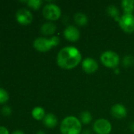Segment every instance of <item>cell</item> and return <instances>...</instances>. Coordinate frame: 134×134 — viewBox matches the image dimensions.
<instances>
[{
  "mask_svg": "<svg viewBox=\"0 0 134 134\" xmlns=\"http://www.w3.org/2000/svg\"><path fill=\"white\" fill-rule=\"evenodd\" d=\"M82 57L79 49L74 46L62 48L57 55L58 65L66 70L76 68L81 61Z\"/></svg>",
  "mask_w": 134,
  "mask_h": 134,
  "instance_id": "obj_1",
  "label": "cell"
},
{
  "mask_svg": "<svg viewBox=\"0 0 134 134\" xmlns=\"http://www.w3.org/2000/svg\"><path fill=\"white\" fill-rule=\"evenodd\" d=\"M82 126L80 119L74 116H67L61 122L60 131L62 134H81Z\"/></svg>",
  "mask_w": 134,
  "mask_h": 134,
  "instance_id": "obj_2",
  "label": "cell"
},
{
  "mask_svg": "<svg viewBox=\"0 0 134 134\" xmlns=\"http://www.w3.org/2000/svg\"><path fill=\"white\" fill-rule=\"evenodd\" d=\"M60 42V39L58 36H52L51 38H46L43 37H39L33 42L34 48L42 53L49 51L51 48L57 46Z\"/></svg>",
  "mask_w": 134,
  "mask_h": 134,
  "instance_id": "obj_3",
  "label": "cell"
},
{
  "mask_svg": "<svg viewBox=\"0 0 134 134\" xmlns=\"http://www.w3.org/2000/svg\"><path fill=\"white\" fill-rule=\"evenodd\" d=\"M100 61L105 67L115 69L119 64L120 58L119 56L115 52L111 50H107L101 54Z\"/></svg>",
  "mask_w": 134,
  "mask_h": 134,
  "instance_id": "obj_4",
  "label": "cell"
},
{
  "mask_svg": "<svg viewBox=\"0 0 134 134\" xmlns=\"http://www.w3.org/2000/svg\"><path fill=\"white\" fill-rule=\"evenodd\" d=\"M61 14V9L56 4L48 3L46 4L43 8V15L48 20H57L60 18Z\"/></svg>",
  "mask_w": 134,
  "mask_h": 134,
  "instance_id": "obj_5",
  "label": "cell"
},
{
  "mask_svg": "<svg viewBox=\"0 0 134 134\" xmlns=\"http://www.w3.org/2000/svg\"><path fill=\"white\" fill-rule=\"evenodd\" d=\"M120 27L128 34L134 32V16L133 14H123L119 21Z\"/></svg>",
  "mask_w": 134,
  "mask_h": 134,
  "instance_id": "obj_6",
  "label": "cell"
},
{
  "mask_svg": "<svg viewBox=\"0 0 134 134\" xmlns=\"http://www.w3.org/2000/svg\"><path fill=\"white\" fill-rule=\"evenodd\" d=\"M111 130V122L105 119H99L93 124V130L96 134H110Z\"/></svg>",
  "mask_w": 134,
  "mask_h": 134,
  "instance_id": "obj_7",
  "label": "cell"
},
{
  "mask_svg": "<svg viewBox=\"0 0 134 134\" xmlns=\"http://www.w3.org/2000/svg\"><path fill=\"white\" fill-rule=\"evenodd\" d=\"M16 19L19 24L22 25H28L32 23L33 20V16L28 9L25 8H21L17 11Z\"/></svg>",
  "mask_w": 134,
  "mask_h": 134,
  "instance_id": "obj_8",
  "label": "cell"
},
{
  "mask_svg": "<svg viewBox=\"0 0 134 134\" xmlns=\"http://www.w3.org/2000/svg\"><path fill=\"white\" fill-rule=\"evenodd\" d=\"M63 35L64 37L66 38V39H67L70 42H74L79 40L80 36H81V33L80 31L78 30V28L73 25H69L67 26L64 31H63Z\"/></svg>",
  "mask_w": 134,
  "mask_h": 134,
  "instance_id": "obj_9",
  "label": "cell"
},
{
  "mask_svg": "<svg viewBox=\"0 0 134 134\" xmlns=\"http://www.w3.org/2000/svg\"><path fill=\"white\" fill-rule=\"evenodd\" d=\"M81 66H82L83 70L88 74H92V73L96 72L99 68V64L97 61L90 57H88L83 60L81 63Z\"/></svg>",
  "mask_w": 134,
  "mask_h": 134,
  "instance_id": "obj_10",
  "label": "cell"
},
{
  "mask_svg": "<svg viewBox=\"0 0 134 134\" xmlns=\"http://www.w3.org/2000/svg\"><path fill=\"white\" fill-rule=\"evenodd\" d=\"M111 115L117 119H122L127 115V109L122 104H116L112 106L111 109Z\"/></svg>",
  "mask_w": 134,
  "mask_h": 134,
  "instance_id": "obj_11",
  "label": "cell"
},
{
  "mask_svg": "<svg viewBox=\"0 0 134 134\" xmlns=\"http://www.w3.org/2000/svg\"><path fill=\"white\" fill-rule=\"evenodd\" d=\"M43 122L44 126L47 128L52 129L54 128L58 124V118L52 113L46 114L45 117L43 119Z\"/></svg>",
  "mask_w": 134,
  "mask_h": 134,
  "instance_id": "obj_12",
  "label": "cell"
},
{
  "mask_svg": "<svg viewBox=\"0 0 134 134\" xmlns=\"http://www.w3.org/2000/svg\"><path fill=\"white\" fill-rule=\"evenodd\" d=\"M56 29H57V27L54 23L47 22V23H44L41 26L40 31L44 35H51L56 31Z\"/></svg>",
  "mask_w": 134,
  "mask_h": 134,
  "instance_id": "obj_13",
  "label": "cell"
},
{
  "mask_svg": "<svg viewBox=\"0 0 134 134\" xmlns=\"http://www.w3.org/2000/svg\"><path fill=\"white\" fill-rule=\"evenodd\" d=\"M73 19H74V21L75 23L78 25V26H85L88 22V16L81 13V12H78V13H76L73 16Z\"/></svg>",
  "mask_w": 134,
  "mask_h": 134,
  "instance_id": "obj_14",
  "label": "cell"
},
{
  "mask_svg": "<svg viewBox=\"0 0 134 134\" xmlns=\"http://www.w3.org/2000/svg\"><path fill=\"white\" fill-rule=\"evenodd\" d=\"M121 4L124 14H133L134 10V0H123Z\"/></svg>",
  "mask_w": 134,
  "mask_h": 134,
  "instance_id": "obj_15",
  "label": "cell"
},
{
  "mask_svg": "<svg viewBox=\"0 0 134 134\" xmlns=\"http://www.w3.org/2000/svg\"><path fill=\"white\" fill-rule=\"evenodd\" d=\"M32 115L33 119H35L37 121L43 120L45 117V110L41 107H35L32 111Z\"/></svg>",
  "mask_w": 134,
  "mask_h": 134,
  "instance_id": "obj_16",
  "label": "cell"
},
{
  "mask_svg": "<svg viewBox=\"0 0 134 134\" xmlns=\"http://www.w3.org/2000/svg\"><path fill=\"white\" fill-rule=\"evenodd\" d=\"M107 11V13L111 17H113L116 21H118V22L119 21L121 16H120V14H119V10H118V9L115 5H111L108 6Z\"/></svg>",
  "mask_w": 134,
  "mask_h": 134,
  "instance_id": "obj_17",
  "label": "cell"
},
{
  "mask_svg": "<svg viewBox=\"0 0 134 134\" xmlns=\"http://www.w3.org/2000/svg\"><path fill=\"white\" fill-rule=\"evenodd\" d=\"M92 120V116L90 113V111H82L81 115H80V121L81 122V124H85V125H87V124H89Z\"/></svg>",
  "mask_w": 134,
  "mask_h": 134,
  "instance_id": "obj_18",
  "label": "cell"
},
{
  "mask_svg": "<svg viewBox=\"0 0 134 134\" xmlns=\"http://www.w3.org/2000/svg\"><path fill=\"white\" fill-rule=\"evenodd\" d=\"M26 3L30 8L33 9H38L40 8L41 5L43 4V2L41 0H28L26 2Z\"/></svg>",
  "mask_w": 134,
  "mask_h": 134,
  "instance_id": "obj_19",
  "label": "cell"
},
{
  "mask_svg": "<svg viewBox=\"0 0 134 134\" xmlns=\"http://www.w3.org/2000/svg\"><path fill=\"white\" fill-rule=\"evenodd\" d=\"M9 95L8 93V92L0 88V104H5L9 100Z\"/></svg>",
  "mask_w": 134,
  "mask_h": 134,
  "instance_id": "obj_20",
  "label": "cell"
},
{
  "mask_svg": "<svg viewBox=\"0 0 134 134\" xmlns=\"http://www.w3.org/2000/svg\"><path fill=\"white\" fill-rule=\"evenodd\" d=\"M134 64V57L132 55H126L122 60V64L125 67H130Z\"/></svg>",
  "mask_w": 134,
  "mask_h": 134,
  "instance_id": "obj_21",
  "label": "cell"
},
{
  "mask_svg": "<svg viewBox=\"0 0 134 134\" xmlns=\"http://www.w3.org/2000/svg\"><path fill=\"white\" fill-rule=\"evenodd\" d=\"M2 114H3L4 115L8 116V115H11L12 110H11V108H10L9 106H4V107L2 108Z\"/></svg>",
  "mask_w": 134,
  "mask_h": 134,
  "instance_id": "obj_22",
  "label": "cell"
},
{
  "mask_svg": "<svg viewBox=\"0 0 134 134\" xmlns=\"http://www.w3.org/2000/svg\"><path fill=\"white\" fill-rule=\"evenodd\" d=\"M0 134H9V133L6 127L0 126Z\"/></svg>",
  "mask_w": 134,
  "mask_h": 134,
  "instance_id": "obj_23",
  "label": "cell"
},
{
  "mask_svg": "<svg viewBox=\"0 0 134 134\" xmlns=\"http://www.w3.org/2000/svg\"><path fill=\"white\" fill-rule=\"evenodd\" d=\"M11 134H24V132H23V131H21V130H15V131H13V132Z\"/></svg>",
  "mask_w": 134,
  "mask_h": 134,
  "instance_id": "obj_24",
  "label": "cell"
},
{
  "mask_svg": "<svg viewBox=\"0 0 134 134\" xmlns=\"http://www.w3.org/2000/svg\"><path fill=\"white\" fill-rule=\"evenodd\" d=\"M81 134H92V133L89 130H85L83 132H81Z\"/></svg>",
  "mask_w": 134,
  "mask_h": 134,
  "instance_id": "obj_25",
  "label": "cell"
},
{
  "mask_svg": "<svg viewBox=\"0 0 134 134\" xmlns=\"http://www.w3.org/2000/svg\"><path fill=\"white\" fill-rule=\"evenodd\" d=\"M130 127L131 131H132V132H134V122L130 124Z\"/></svg>",
  "mask_w": 134,
  "mask_h": 134,
  "instance_id": "obj_26",
  "label": "cell"
},
{
  "mask_svg": "<svg viewBox=\"0 0 134 134\" xmlns=\"http://www.w3.org/2000/svg\"><path fill=\"white\" fill-rule=\"evenodd\" d=\"M36 134H46L43 130H39V131H38L37 133H36Z\"/></svg>",
  "mask_w": 134,
  "mask_h": 134,
  "instance_id": "obj_27",
  "label": "cell"
}]
</instances>
